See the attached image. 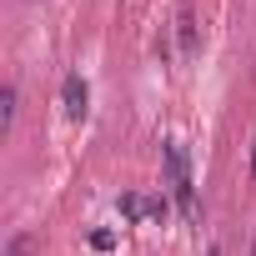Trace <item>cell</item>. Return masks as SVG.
<instances>
[{"label": "cell", "mask_w": 256, "mask_h": 256, "mask_svg": "<svg viewBox=\"0 0 256 256\" xmlns=\"http://www.w3.org/2000/svg\"><path fill=\"white\" fill-rule=\"evenodd\" d=\"M166 176H171V196L181 206L186 221H196V191H191V161L181 151V141H166Z\"/></svg>", "instance_id": "6da1fadb"}, {"label": "cell", "mask_w": 256, "mask_h": 256, "mask_svg": "<svg viewBox=\"0 0 256 256\" xmlns=\"http://www.w3.org/2000/svg\"><path fill=\"white\" fill-rule=\"evenodd\" d=\"M86 100H90V90H86V80L70 70V76L60 80V106H66V116H70V120H86V110H90Z\"/></svg>", "instance_id": "7a4b0ae2"}, {"label": "cell", "mask_w": 256, "mask_h": 256, "mask_svg": "<svg viewBox=\"0 0 256 256\" xmlns=\"http://www.w3.org/2000/svg\"><path fill=\"white\" fill-rule=\"evenodd\" d=\"M176 36H181V56H196V16L191 10L176 16Z\"/></svg>", "instance_id": "3957f363"}, {"label": "cell", "mask_w": 256, "mask_h": 256, "mask_svg": "<svg viewBox=\"0 0 256 256\" xmlns=\"http://www.w3.org/2000/svg\"><path fill=\"white\" fill-rule=\"evenodd\" d=\"M0 126H6V131L16 126V86H6V90H0Z\"/></svg>", "instance_id": "277c9868"}, {"label": "cell", "mask_w": 256, "mask_h": 256, "mask_svg": "<svg viewBox=\"0 0 256 256\" xmlns=\"http://www.w3.org/2000/svg\"><path fill=\"white\" fill-rule=\"evenodd\" d=\"M141 211H146L141 196H120V216H126V221H141Z\"/></svg>", "instance_id": "5b68a950"}, {"label": "cell", "mask_w": 256, "mask_h": 256, "mask_svg": "<svg viewBox=\"0 0 256 256\" xmlns=\"http://www.w3.org/2000/svg\"><path fill=\"white\" fill-rule=\"evenodd\" d=\"M26 251H30V236H10L6 241V256H26Z\"/></svg>", "instance_id": "8992f818"}, {"label": "cell", "mask_w": 256, "mask_h": 256, "mask_svg": "<svg viewBox=\"0 0 256 256\" xmlns=\"http://www.w3.org/2000/svg\"><path fill=\"white\" fill-rule=\"evenodd\" d=\"M90 246H96V251H110V246H116V236H110V231H96V236H90Z\"/></svg>", "instance_id": "52a82bcc"}, {"label": "cell", "mask_w": 256, "mask_h": 256, "mask_svg": "<svg viewBox=\"0 0 256 256\" xmlns=\"http://www.w3.org/2000/svg\"><path fill=\"white\" fill-rule=\"evenodd\" d=\"M146 211H151V216H156V221H166V211H171V206H166V196H156V201H151V206H146Z\"/></svg>", "instance_id": "ba28073f"}, {"label": "cell", "mask_w": 256, "mask_h": 256, "mask_svg": "<svg viewBox=\"0 0 256 256\" xmlns=\"http://www.w3.org/2000/svg\"><path fill=\"white\" fill-rule=\"evenodd\" d=\"M251 181H256V141H251Z\"/></svg>", "instance_id": "9c48e42d"}, {"label": "cell", "mask_w": 256, "mask_h": 256, "mask_svg": "<svg viewBox=\"0 0 256 256\" xmlns=\"http://www.w3.org/2000/svg\"><path fill=\"white\" fill-rule=\"evenodd\" d=\"M206 256H221V251H216V246H211V251H206Z\"/></svg>", "instance_id": "30bf717a"}]
</instances>
